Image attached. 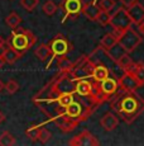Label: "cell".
<instances>
[{
    "instance_id": "obj_1",
    "label": "cell",
    "mask_w": 144,
    "mask_h": 146,
    "mask_svg": "<svg viewBox=\"0 0 144 146\" xmlns=\"http://www.w3.org/2000/svg\"><path fill=\"white\" fill-rule=\"evenodd\" d=\"M110 107L125 123H133L144 112V99L135 92H124L111 97Z\"/></svg>"
},
{
    "instance_id": "obj_2",
    "label": "cell",
    "mask_w": 144,
    "mask_h": 146,
    "mask_svg": "<svg viewBox=\"0 0 144 146\" xmlns=\"http://www.w3.org/2000/svg\"><path fill=\"white\" fill-rule=\"evenodd\" d=\"M13 48H15L18 52L24 55L27 51H29L37 42V38L30 32L29 29H26L23 27H16L15 29H12L10 38L7 41Z\"/></svg>"
},
{
    "instance_id": "obj_3",
    "label": "cell",
    "mask_w": 144,
    "mask_h": 146,
    "mask_svg": "<svg viewBox=\"0 0 144 146\" xmlns=\"http://www.w3.org/2000/svg\"><path fill=\"white\" fill-rule=\"evenodd\" d=\"M91 107H95L92 104L84 106V103L79 102V100L75 99L68 107H66L63 109V113H61L60 116H65L70 119H73L76 122H82V121H86L88 118V116L91 114ZM57 116V117H60ZM56 118V117H54Z\"/></svg>"
},
{
    "instance_id": "obj_4",
    "label": "cell",
    "mask_w": 144,
    "mask_h": 146,
    "mask_svg": "<svg viewBox=\"0 0 144 146\" xmlns=\"http://www.w3.org/2000/svg\"><path fill=\"white\" fill-rule=\"evenodd\" d=\"M118 37V43H120L123 46V48L128 53L133 52L140 43H142V36L133 29V26L128 28V29L123 31V32L115 33Z\"/></svg>"
},
{
    "instance_id": "obj_5",
    "label": "cell",
    "mask_w": 144,
    "mask_h": 146,
    "mask_svg": "<svg viewBox=\"0 0 144 146\" xmlns=\"http://www.w3.org/2000/svg\"><path fill=\"white\" fill-rule=\"evenodd\" d=\"M94 66L95 65L88 58L82 57L77 62L72 64V66L68 69V72H70V75L75 81L80 79H87V78H91Z\"/></svg>"
},
{
    "instance_id": "obj_6",
    "label": "cell",
    "mask_w": 144,
    "mask_h": 146,
    "mask_svg": "<svg viewBox=\"0 0 144 146\" xmlns=\"http://www.w3.org/2000/svg\"><path fill=\"white\" fill-rule=\"evenodd\" d=\"M110 26L114 29V33H119L123 32V31L128 29L133 26V22L130 19L128 12H126V8L121 7L119 8L116 12L111 15V19H110Z\"/></svg>"
},
{
    "instance_id": "obj_7",
    "label": "cell",
    "mask_w": 144,
    "mask_h": 146,
    "mask_svg": "<svg viewBox=\"0 0 144 146\" xmlns=\"http://www.w3.org/2000/svg\"><path fill=\"white\" fill-rule=\"evenodd\" d=\"M49 48L52 51V57L66 56L72 50V44L63 35H57L49 42Z\"/></svg>"
},
{
    "instance_id": "obj_8",
    "label": "cell",
    "mask_w": 144,
    "mask_h": 146,
    "mask_svg": "<svg viewBox=\"0 0 144 146\" xmlns=\"http://www.w3.org/2000/svg\"><path fill=\"white\" fill-rule=\"evenodd\" d=\"M84 3L82 0H63L61 8L65 12V18L62 19V22L67 21V19H73L81 13Z\"/></svg>"
},
{
    "instance_id": "obj_9",
    "label": "cell",
    "mask_w": 144,
    "mask_h": 146,
    "mask_svg": "<svg viewBox=\"0 0 144 146\" xmlns=\"http://www.w3.org/2000/svg\"><path fill=\"white\" fill-rule=\"evenodd\" d=\"M68 144L71 146H98V145H100V142L98 141V139L91 132L82 131L81 133L75 136Z\"/></svg>"
},
{
    "instance_id": "obj_10",
    "label": "cell",
    "mask_w": 144,
    "mask_h": 146,
    "mask_svg": "<svg viewBox=\"0 0 144 146\" xmlns=\"http://www.w3.org/2000/svg\"><path fill=\"white\" fill-rule=\"evenodd\" d=\"M118 83H119V89L124 90V92H135L138 88L142 86L139 84V81L134 78V75L129 74V72H125V71H124V74L118 79Z\"/></svg>"
},
{
    "instance_id": "obj_11",
    "label": "cell",
    "mask_w": 144,
    "mask_h": 146,
    "mask_svg": "<svg viewBox=\"0 0 144 146\" xmlns=\"http://www.w3.org/2000/svg\"><path fill=\"white\" fill-rule=\"evenodd\" d=\"M98 84H99V89L101 90V93L104 94L107 99L111 98L115 93H118V90H119L118 79L111 78V76H107L105 80H102L101 83H98Z\"/></svg>"
},
{
    "instance_id": "obj_12",
    "label": "cell",
    "mask_w": 144,
    "mask_h": 146,
    "mask_svg": "<svg viewBox=\"0 0 144 146\" xmlns=\"http://www.w3.org/2000/svg\"><path fill=\"white\" fill-rule=\"evenodd\" d=\"M126 12H128L130 19L134 24L139 26L144 21V5L140 4L139 1H133L130 5L126 7Z\"/></svg>"
},
{
    "instance_id": "obj_13",
    "label": "cell",
    "mask_w": 144,
    "mask_h": 146,
    "mask_svg": "<svg viewBox=\"0 0 144 146\" xmlns=\"http://www.w3.org/2000/svg\"><path fill=\"white\" fill-rule=\"evenodd\" d=\"M94 88H95V84L88 81L87 79L76 80V83H75V94L81 98L91 97L92 92H94Z\"/></svg>"
},
{
    "instance_id": "obj_14",
    "label": "cell",
    "mask_w": 144,
    "mask_h": 146,
    "mask_svg": "<svg viewBox=\"0 0 144 146\" xmlns=\"http://www.w3.org/2000/svg\"><path fill=\"white\" fill-rule=\"evenodd\" d=\"M75 95H76L75 92H62V93L54 95L53 98H51L49 100H46V102H53L54 100L60 108L65 109L66 107H68L75 100Z\"/></svg>"
},
{
    "instance_id": "obj_15",
    "label": "cell",
    "mask_w": 144,
    "mask_h": 146,
    "mask_svg": "<svg viewBox=\"0 0 144 146\" xmlns=\"http://www.w3.org/2000/svg\"><path fill=\"white\" fill-rule=\"evenodd\" d=\"M100 125L101 127L104 128L105 131H113L118 127L119 125V117L116 116V113H113V112H107L104 116L101 117L100 119Z\"/></svg>"
},
{
    "instance_id": "obj_16",
    "label": "cell",
    "mask_w": 144,
    "mask_h": 146,
    "mask_svg": "<svg viewBox=\"0 0 144 146\" xmlns=\"http://www.w3.org/2000/svg\"><path fill=\"white\" fill-rule=\"evenodd\" d=\"M52 121L56 123L57 127L60 128L61 131H63V132H71V131H73L75 128L77 127V125H79V122L67 118V117H65V116L56 117V118H53Z\"/></svg>"
},
{
    "instance_id": "obj_17",
    "label": "cell",
    "mask_w": 144,
    "mask_h": 146,
    "mask_svg": "<svg viewBox=\"0 0 144 146\" xmlns=\"http://www.w3.org/2000/svg\"><path fill=\"white\" fill-rule=\"evenodd\" d=\"M1 56H3V58H4L5 64L13 65V64H15L16 61H18L23 55H22L20 52L16 51L15 48H13V47L10 46L9 43H8V46H5V47H4V50H3Z\"/></svg>"
},
{
    "instance_id": "obj_18",
    "label": "cell",
    "mask_w": 144,
    "mask_h": 146,
    "mask_svg": "<svg viewBox=\"0 0 144 146\" xmlns=\"http://www.w3.org/2000/svg\"><path fill=\"white\" fill-rule=\"evenodd\" d=\"M100 12H101L100 7H99V4H96L95 1H91V3L85 4L84 7H82V10H81V13L84 14L86 18L90 19V21H96V18H98V15Z\"/></svg>"
},
{
    "instance_id": "obj_19",
    "label": "cell",
    "mask_w": 144,
    "mask_h": 146,
    "mask_svg": "<svg viewBox=\"0 0 144 146\" xmlns=\"http://www.w3.org/2000/svg\"><path fill=\"white\" fill-rule=\"evenodd\" d=\"M107 76H110V71L105 65L102 64H99V65H95L92 69V74H91V78L94 79L95 83H101L102 80H105Z\"/></svg>"
},
{
    "instance_id": "obj_20",
    "label": "cell",
    "mask_w": 144,
    "mask_h": 146,
    "mask_svg": "<svg viewBox=\"0 0 144 146\" xmlns=\"http://www.w3.org/2000/svg\"><path fill=\"white\" fill-rule=\"evenodd\" d=\"M125 72H129V74L134 75V78L139 81L140 85H144V64L143 62H139V64L133 62L132 65L125 70Z\"/></svg>"
},
{
    "instance_id": "obj_21",
    "label": "cell",
    "mask_w": 144,
    "mask_h": 146,
    "mask_svg": "<svg viewBox=\"0 0 144 146\" xmlns=\"http://www.w3.org/2000/svg\"><path fill=\"white\" fill-rule=\"evenodd\" d=\"M34 55L37 56V58L39 61H43V62L44 61H47L52 56V51H51V48H49V44L41 43L39 46L35 48Z\"/></svg>"
},
{
    "instance_id": "obj_22",
    "label": "cell",
    "mask_w": 144,
    "mask_h": 146,
    "mask_svg": "<svg viewBox=\"0 0 144 146\" xmlns=\"http://www.w3.org/2000/svg\"><path fill=\"white\" fill-rule=\"evenodd\" d=\"M106 55L109 56L110 58H111L114 62H116V61L119 60V58L121 57V56L124 55V53H126V51L123 48V46H121L120 43H115L113 47H110L109 50H106Z\"/></svg>"
},
{
    "instance_id": "obj_23",
    "label": "cell",
    "mask_w": 144,
    "mask_h": 146,
    "mask_svg": "<svg viewBox=\"0 0 144 146\" xmlns=\"http://www.w3.org/2000/svg\"><path fill=\"white\" fill-rule=\"evenodd\" d=\"M115 43H118V37H116L115 33H106L100 41V48L106 51L110 47L114 46Z\"/></svg>"
},
{
    "instance_id": "obj_24",
    "label": "cell",
    "mask_w": 144,
    "mask_h": 146,
    "mask_svg": "<svg viewBox=\"0 0 144 146\" xmlns=\"http://www.w3.org/2000/svg\"><path fill=\"white\" fill-rule=\"evenodd\" d=\"M22 21H23L22 17L16 12H10L9 15H7V18H5V23H7V26L9 27L10 29H15L16 27H19Z\"/></svg>"
},
{
    "instance_id": "obj_25",
    "label": "cell",
    "mask_w": 144,
    "mask_h": 146,
    "mask_svg": "<svg viewBox=\"0 0 144 146\" xmlns=\"http://www.w3.org/2000/svg\"><path fill=\"white\" fill-rule=\"evenodd\" d=\"M15 145V139L9 131H4L0 135V146H13Z\"/></svg>"
},
{
    "instance_id": "obj_26",
    "label": "cell",
    "mask_w": 144,
    "mask_h": 146,
    "mask_svg": "<svg viewBox=\"0 0 144 146\" xmlns=\"http://www.w3.org/2000/svg\"><path fill=\"white\" fill-rule=\"evenodd\" d=\"M133 62H134V61H133V58L130 57L129 53L126 52V53H124V55L121 56V57L119 58L118 61H116V65L120 67L121 70H124V71H125V70L128 69V67H129L130 65H132Z\"/></svg>"
},
{
    "instance_id": "obj_27",
    "label": "cell",
    "mask_w": 144,
    "mask_h": 146,
    "mask_svg": "<svg viewBox=\"0 0 144 146\" xmlns=\"http://www.w3.org/2000/svg\"><path fill=\"white\" fill-rule=\"evenodd\" d=\"M57 9H58V7H57V4L54 1H52V0H48V1H46L44 4L42 5V10H43V13L46 14V15H48V17H52L54 13L57 12Z\"/></svg>"
},
{
    "instance_id": "obj_28",
    "label": "cell",
    "mask_w": 144,
    "mask_h": 146,
    "mask_svg": "<svg viewBox=\"0 0 144 146\" xmlns=\"http://www.w3.org/2000/svg\"><path fill=\"white\" fill-rule=\"evenodd\" d=\"M110 19H111V14H110V12L101 10V12L99 13L98 18H96V22H98L100 26L105 27V26H107V24H110Z\"/></svg>"
},
{
    "instance_id": "obj_29",
    "label": "cell",
    "mask_w": 144,
    "mask_h": 146,
    "mask_svg": "<svg viewBox=\"0 0 144 146\" xmlns=\"http://www.w3.org/2000/svg\"><path fill=\"white\" fill-rule=\"evenodd\" d=\"M72 64L73 62H71L66 56H60V57H57V66L61 71H63V70H68L72 66Z\"/></svg>"
},
{
    "instance_id": "obj_30",
    "label": "cell",
    "mask_w": 144,
    "mask_h": 146,
    "mask_svg": "<svg viewBox=\"0 0 144 146\" xmlns=\"http://www.w3.org/2000/svg\"><path fill=\"white\" fill-rule=\"evenodd\" d=\"M39 4V0H20V5L28 12H33Z\"/></svg>"
},
{
    "instance_id": "obj_31",
    "label": "cell",
    "mask_w": 144,
    "mask_h": 146,
    "mask_svg": "<svg viewBox=\"0 0 144 146\" xmlns=\"http://www.w3.org/2000/svg\"><path fill=\"white\" fill-rule=\"evenodd\" d=\"M4 89L8 92V94H15L16 92L19 90V84L16 83L15 80L10 79L9 81H7V83H5Z\"/></svg>"
},
{
    "instance_id": "obj_32",
    "label": "cell",
    "mask_w": 144,
    "mask_h": 146,
    "mask_svg": "<svg viewBox=\"0 0 144 146\" xmlns=\"http://www.w3.org/2000/svg\"><path fill=\"white\" fill-rule=\"evenodd\" d=\"M39 131H41V127H38V126H32V127H29L28 130L26 131V133L32 141H37L38 136H39Z\"/></svg>"
},
{
    "instance_id": "obj_33",
    "label": "cell",
    "mask_w": 144,
    "mask_h": 146,
    "mask_svg": "<svg viewBox=\"0 0 144 146\" xmlns=\"http://www.w3.org/2000/svg\"><path fill=\"white\" fill-rule=\"evenodd\" d=\"M52 133L49 132L47 128L44 127H41V131H39V136H38V141H41L42 144H47V142L49 141V139H51Z\"/></svg>"
},
{
    "instance_id": "obj_34",
    "label": "cell",
    "mask_w": 144,
    "mask_h": 146,
    "mask_svg": "<svg viewBox=\"0 0 144 146\" xmlns=\"http://www.w3.org/2000/svg\"><path fill=\"white\" fill-rule=\"evenodd\" d=\"M99 7H100L101 10L110 12V10L115 7V1L114 0H100V1H99Z\"/></svg>"
},
{
    "instance_id": "obj_35",
    "label": "cell",
    "mask_w": 144,
    "mask_h": 146,
    "mask_svg": "<svg viewBox=\"0 0 144 146\" xmlns=\"http://www.w3.org/2000/svg\"><path fill=\"white\" fill-rule=\"evenodd\" d=\"M5 43H7V41L4 40V38L0 36V53L3 52V50H4V47H5Z\"/></svg>"
},
{
    "instance_id": "obj_36",
    "label": "cell",
    "mask_w": 144,
    "mask_h": 146,
    "mask_svg": "<svg viewBox=\"0 0 144 146\" xmlns=\"http://www.w3.org/2000/svg\"><path fill=\"white\" fill-rule=\"evenodd\" d=\"M139 32H140V35L142 36H144V21L139 24Z\"/></svg>"
},
{
    "instance_id": "obj_37",
    "label": "cell",
    "mask_w": 144,
    "mask_h": 146,
    "mask_svg": "<svg viewBox=\"0 0 144 146\" xmlns=\"http://www.w3.org/2000/svg\"><path fill=\"white\" fill-rule=\"evenodd\" d=\"M5 65V61H4V58H3V56H1V53H0V70L4 67Z\"/></svg>"
},
{
    "instance_id": "obj_38",
    "label": "cell",
    "mask_w": 144,
    "mask_h": 146,
    "mask_svg": "<svg viewBox=\"0 0 144 146\" xmlns=\"http://www.w3.org/2000/svg\"><path fill=\"white\" fill-rule=\"evenodd\" d=\"M4 119H5V116H4V113H3V112L0 111V123H1V122H4Z\"/></svg>"
},
{
    "instance_id": "obj_39",
    "label": "cell",
    "mask_w": 144,
    "mask_h": 146,
    "mask_svg": "<svg viewBox=\"0 0 144 146\" xmlns=\"http://www.w3.org/2000/svg\"><path fill=\"white\" fill-rule=\"evenodd\" d=\"M4 86H5V84L1 81V79H0V93H1V92L4 90Z\"/></svg>"
}]
</instances>
